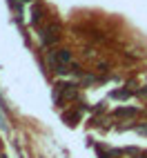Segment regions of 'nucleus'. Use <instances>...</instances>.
<instances>
[{
    "label": "nucleus",
    "instance_id": "obj_3",
    "mask_svg": "<svg viewBox=\"0 0 147 158\" xmlns=\"http://www.w3.org/2000/svg\"><path fill=\"white\" fill-rule=\"evenodd\" d=\"M138 111H136V107H120L116 109V116H136Z\"/></svg>",
    "mask_w": 147,
    "mask_h": 158
},
{
    "label": "nucleus",
    "instance_id": "obj_2",
    "mask_svg": "<svg viewBox=\"0 0 147 158\" xmlns=\"http://www.w3.org/2000/svg\"><path fill=\"white\" fill-rule=\"evenodd\" d=\"M56 31H58V27H51L49 31H45V36H43V38H45V43H49V45H51V43H56V40H58V34H56Z\"/></svg>",
    "mask_w": 147,
    "mask_h": 158
},
{
    "label": "nucleus",
    "instance_id": "obj_1",
    "mask_svg": "<svg viewBox=\"0 0 147 158\" xmlns=\"http://www.w3.org/2000/svg\"><path fill=\"white\" fill-rule=\"evenodd\" d=\"M56 98H62V100H74V98H78V89H76V85H71V82L56 85Z\"/></svg>",
    "mask_w": 147,
    "mask_h": 158
}]
</instances>
